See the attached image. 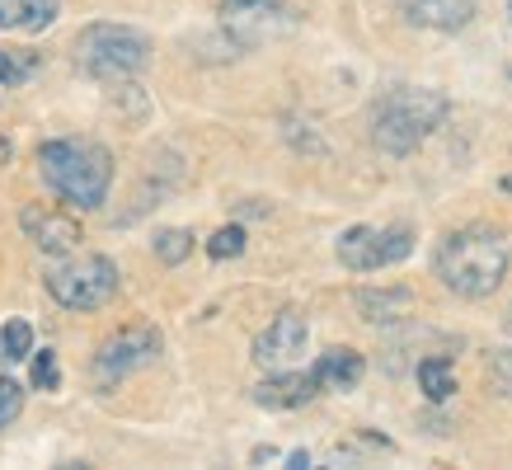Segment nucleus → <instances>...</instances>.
<instances>
[{
  "label": "nucleus",
  "instance_id": "obj_1",
  "mask_svg": "<svg viewBox=\"0 0 512 470\" xmlns=\"http://www.w3.org/2000/svg\"><path fill=\"white\" fill-rule=\"evenodd\" d=\"M512 250H508V235L489 226V221H470V226H456L437 240L433 250V273L442 278L447 292L466 301H484L494 297L503 278H508Z\"/></svg>",
  "mask_w": 512,
  "mask_h": 470
},
{
  "label": "nucleus",
  "instance_id": "obj_2",
  "mask_svg": "<svg viewBox=\"0 0 512 470\" xmlns=\"http://www.w3.org/2000/svg\"><path fill=\"white\" fill-rule=\"evenodd\" d=\"M451 99L428 85H395L372 104V146L381 156H414L437 127L447 123Z\"/></svg>",
  "mask_w": 512,
  "mask_h": 470
},
{
  "label": "nucleus",
  "instance_id": "obj_3",
  "mask_svg": "<svg viewBox=\"0 0 512 470\" xmlns=\"http://www.w3.org/2000/svg\"><path fill=\"white\" fill-rule=\"evenodd\" d=\"M38 170H43V184L66 198L80 212H94L104 207L113 188V156L90 137H52L38 146Z\"/></svg>",
  "mask_w": 512,
  "mask_h": 470
},
{
  "label": "nucleus",
  "instance_id": "obj_4",
  "mask_svg": "<svg viewBox=\"0 0 512 470\" xmlns=\"http://www.w3.org/2000/svg\"><path fill=\"white\" fill-rule=\"evenodd\" d=\"M71 57L94 80H132L151 66V38L132 24H85L71 43Z\"/></svg>",
  "mask_w": 512,
  "mask_h": 470
},
{
  "label": "nucleus",
  "instance_id": "obj_5",
  "mask_svg": "<svg viewBox=\"0 0 512 470\" xmlns=\"http://www.w3.org/2000/svg\"><path fill=\"white\" fill-rule=\"evenodd\" d=\"M43 282H47V297L57 301V306H66V311H99L123 287L118 264H113L109 254H71V259L47 268Z\"/></svg>",
  "mask_w": 512,
  "mask_h": 470
},
{
  "label": "nucleus",
  "instance_id": "obj_6",
  "mask_svg": "<svg viewBox=\"0 0 512 470\" xmlns=\"http://www.w3.org/2000/svg\"><path fill=\"white\" fill-rule=\"evenodd\" d=\"M160 348H165V334H160L156 325H127V329H118V334H109L90 362L94 386H99V391H113V386L127 381L132 372L151 367V362L160 358Z\"/></svg>",
  "mask_w": 512,
  "mask_h": 470
},
{
  "label": "nucleus",
  "instance_id": "obj_7",
  "mask_svg": "<svg viewBox=\"0 0 512 470\" xmlns=\"http://www.w3.org/2000/svg\"><path fill=\"white\" fill-rule=\"evenodd\" d=\"M334 254L348 273H381L414 254V231L409 226H348L334 240Z\"/></svg>",
  "mask_w": 512,
  "mask_h": 470
},
{
  "label": "nucleus",
  "instance_id": "obj_8",
  "mask_svg": "<svg viewBox=\"0 0 512 470\" xmlns=\"http://www.w3.org/2000/svg\"><path fill=\"white\" fill-rule=\"evenodd\" d=\"M306 339H311V325H306V315L301 311H278L259 329V339H254V362L264 367V372H287L301 353H306Z\"/></svg>",
  "mask_w": 512,
  "mask_h": 470
},
{
  "label": "nucleus",
  "instance_id": "obj_9",
  "mask_svg": "<svg viewBox=\"0 0 512 470\" xmlns=\"http://www.w3.org/2000/svg\"><path fill=\"white\" fill-rule=\"evenodd\" d=\"M282 19H287V0H221V24L235 47L264 43L268 33H278Z\"/></svg>",
  "mask_w": 512,
  "mask_h": 470
},
{
  "label": "nucleus",
  "instance_id": "obj_10",
  "mask_svg": "<svg viewBox=\"0 0 512 470\" xmlns=\"http://www.w3.org/2000/svg\"><path fill=\"white\" fill-rule=\"evenodd\" d=\"M19 226H24V235H29L33 245L43 254H76L80 250V221L66 217V212H57V207H43V203H29L24 212H19Z\"/></svg>",
  "mask_w": 512,
  "mask_h": 470
},
{
  "label": "nucleus",
  "instance_id": "obj_11",
  "mask_svg": "<svg viewBox=\"0 0 512 470\" xmlns=\"http://www.w3.org/2000/svg\"><path fill=\"white\" fill-rule=\"evenodd\" d=\"M414 29H433V33H461L475 24L480 15V0H395Z\"/></svg>",
  "mask_w": 512,
  "mask_h": 470
},
{
  "label": "nucleus",
  "instance_id": "obj_12",
  "mask_svg": "<svg viewBox=\"0 0 512 470\" xmlns=\"http://www.w3.org/2000/svg\"><path fill=\"white\" fill-rule=\"evenodd\" d=\"M315 395H320V381L315 372H268L259 386H254V405L259 409H301L311 405Z\"/></svg>",
  "mask_w": 512,
  "mask_h": 470
},
{
  "label": "nucleus",
  "instance_id": "obj_13",
  "mask_svg": "<svg viewBox=\"0 0 512 470\" xmlns=\"http://www.w3.org/2000/svg\"><path fill=\"white\" fill-rule=\"evenodd\" d=\"M414 287H357V315L367 325H404L414 315Z\"/></svg>",
  "mask_w": 512,
  "mask_h": 470
},
{
  "label": "nucleus",
  "instance_id": "obj_14",
  "mask_svg": "<svg viewBox=\"0 0 512 470\" xmlns=\"http://www.w3.org/2000/svg\"><path fill=\"white\" fill-rule=\"evenodd\" d=\"M311 372L320 381V391H353L357 381H362V372H367V358L357 348H325Z\"/></svg>",
  "mask_w": 512,
  "mask_h": 470
},
{
  "label": "nucleus",
  "instance_id": "obj_15",
  "mask_svg": "<svg viewBox=\"0 0 512 470\" xmlns=\"http://www.w3.org/2000/svg\"><path fill=\"white\" fill-rule=\"evenodd\" d=\"M62 0H0V29L15 33H43L57 24Z\"/></svg>",
  "mask_w": 512,
  "mask_h": 470
},
{
  "label": "nucleus",
  "instance_id": "obj_16",
  "mask_svg": "<svg viewBox=\"0 0 512 470\" xmlns=\"http://www.w3.org/2000/svg\"><path fill=\"white\" fill-rule=\"evenodd\" d=\"M419 376V391L428 405H447L451 395H456V372H451V353H428V358L414 367Z\"/></svg>",
  "mask_w": 512,
  "mask_h": 470
},
{
  "label": "nucleus",
  "instance_id": "obj_17",
  "mask_svg": "<svg viewBox=\"0 0 512 470\" xmlns=\"http://www.w3.org/2000/svg\"><path fill=\"white\" fill-rule=\"evenodd\" d=\"M484 386L498 400H512V348H489L484 353Z\"/></svg>",
  "mask_w": 512,
  "mask_h": 470
},
{
  "label": "nucleus",
  "instance_id": "obj_18",
  "mask_svg": "<svg viewBox=\"0 0 512 470\" xmlns=\"http://www.w3.org/2000/svg\"><path fill=\"white\" fill-rule=\"evenodd\" d=\"M33 353V325L29 320H5L0 325V362H24Z\"/></svg>",
  "mask_w": 512,
  "mask_h": 470
},
{
  "label": "nucleus",
  "instance_id": "obj_19",
  "mask_svg": "<svg viewBox=\"0 0 512 470\" xmlns=\"http://www.w3.org/2000/svg\"><path fill=\"white\" fill-rule=\"evenodd\" d=\"M188 254H193V231H184V226H170V231L156 235V259L160 264H184Z\"/></svg>",
  "mask_w": 512,
  "mask_h": 470
},
{
  "label": "nucleus",
  "instance_id": "obj_20",
  "mask_svg": "<svg viewBox=\"0 0 512 470\" xmlns=\"http://www.w3.org/2000/svg\"><path fill=\"white\" fill-rule=\"evenodd\" d=\"M240 254H245V226H221V231L207 240V259H217V264L240 259Z\"/></svg>",
  "mask_w": 512,
  "mask_h": 470
},
{
  "label": "nucleus",
  "instance_id": "obj_21",
  "mask_svg": "<svg viewBox=\"0 0 512 470\" xmlns=\"http://www.w3.org/2000/svg\"><path fill=\"white\" fill-rule=\"evenodd\" d=\"M19 414H24V386L10 381V376H0V428H10Z\"/></svg>",
  "mask_w": 512,
  "mask_h": 470
},
{
  "label": "nucleus",
  "instance_id": "obj_22",
  "mask_svg": "<svg viewBox=\"0 0 512 470\" xmlns=\"http://www.w3.org/2000/svg\"><path fill=\"white\" fill-rule=\"evenodd\" d=\"M33 386H43V391H57L62 386V372H57V353L43 348L38 358H33Z\"/></svg>",
  "mask_w": 512,
  "mask_h": 470
},
{
  "label": "nucleus",
  "instance_id": "obj_23",
  "mask_svg": "<svg viewBox=\"0 0 512 470\" xmlns=\"http://www.w3.org/2000/svg\"><path fill=\"white\" fill-rule=\"evenodd\" d=\"M29 71H33V57H24V62H19V57H10V52H0V85H5V90L24 85V80H29Z\"/></svg>",
  "mask_w": 512,
  "mask_h": 470
},
{
  "label": "nucleus",
  "instance_id": "obj_24",
  "mask_svg": "<svg viewBox=\"0 0 512 470\" xmlns=\"http://www.w3.org/2000/svg\"><path fill=\"white\" fill-rule=\"evenodd\" d=\"M287 466H292V470H306V466H311V452H292V456H287Z\"/></svg>",
  "mask_w": 512,
  "mask_h": 470
},
{
  "label": "nucleus",
  "instance_id": "obj_25",
  "mask_svg": "<svg viewBox=\"0 0 512 470\" xmlns=\"http://www.w3.org/2000/svg\"><path fill=\"white\" fill-rule=\"evenodd\" d=\"M503 329H508V339H512V306L503 311Z\"/></svg>",
  "mask_w": 512,
  "mask_h": 470
},
{
  "label": "nucleus",
  "instance_id": "obj_26",
  "mask_svg": "<svg viewBox=\"0 0 512 470\" xmlns=\"http://www.w3.org/2000/svg\"><path fill=\"white\" fill-rule=\"evenodd\" d=\"M498 188H503V193H512V174H508V179H498Z\"/></svg>",
  "mask_w": 512,
  "mask_h": 470
},
{
  "label": "nucleus",
  "instance_id": "obj_27",
  "mask_svg": "<svg viewBox=\"0 0 512 470\" xmlns=\"http://www.w3.org/2000/svg\"><path fill=\"white\" fill-rule=\"evenodd\" d=\"M508 19H512V0H508Z\"/></svg>",
  "mask_w": 512,
  "mask_h": 470
}]
</instances>
